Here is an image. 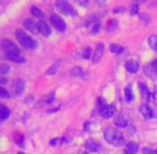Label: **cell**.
Masks as SVG:
<instances>
[{
  "label": "cell",
  "instance_id": "1",
  "mask_svg": "<svg viewBox=\"0 0 157 154\" xmlns=\"http://www.w3.org/2000/svg\"><path fill=\"white\" fill-rule=\"evenodd\" d=\"M104 137L110 144L114 147H121L124 144V135L120 129L108 127L104 132Z\"/></svg>",
  "mask_w": 157,
  "mask_h": 154
},
{
  "label": "cell",
  "instance_id": "2",
  "mask_svg": "<svg viewBox=\"0 0 157 154\" xmlns=\"http://www.w3.org/2000/svg\"><path fill=\"white\" fill-rule=\"evenodd\" d=\"M15 37H16L17 41L24 46V47L28 48V49H35L37 47V42L35 41L32 37L26 33L24 30L17 29L15 32Z\"/></svg>",
  "mask_w": 157,
  "mask_h": 154
},
{
  "label": "cell",
  "instance_id": "3",
  "mask_svg": "<svg viewBox=\"0 0 157 154\" xmlns=\"http://www.w3.org/2000/svg\"><path fill=\"white\" fill-rule=\"evenodd\" d=\"M56 8L58 9L59 12H61L64 15H68V16H76L77 15L74 6L68 2L63 1V0H59L56 2Z\"/></svg>",
  "mask_w": 157,
  "mask_h": 154
},
{
  "label": "cell",
  "instance_id": "4",
  "mask_svg": "<svg viewBox=\"0 0 157 154\" xmlns=\"http://www.w3.org/2000/svg\"><path fill=\"white\" fill-rule=\"evenodd\" d=\"M0 46H1V49L3 50L6 55L19 54V52H21V50H19V48L16 46V44L10 39L2 40L1 43H0Z\"/></svg>",
  "mask_w": 157,
  "mask_h": 154
},
{
  "label": "cell",
  "instance_id": "5",
  "mask_svg": "<svg viewBox=\"0 0 157 154\" xmlns=\"http://www.w3.org/2000/svg\"><path fill=\"white\" fill-rule=\"evenodd\" d=\"M26 89V81L23 78H17L13 81L12 85V94L15 96H19Z\"/></svg>",
  "mask_w": 157,
  "mask_h": 154
},
{
  "label": "cell",
  "instance_id": "6",
  "mask_svg": "<svg viewBox=\"0 0 157 154\" xmlns=\"http://www.w3.org/2000/svg\"><path fill=\"white\" fill-rule=\"evenodd\" d=\"M50 23H52V25L54 26L58 31H61V32L65 31L66 23L64 21V19L62 17H60L59 15L52 14V16H50Z\"/></svg>",
  "mask_w": 157,
  "mask_h": 154
},
{
  "label": "cell",
  "instance_id": "7",
  "mask_svg": "<svg viewBox=\"0 0 157 154\" xmlns=\"http://www.w3.org/2000/svg\"><path fill=\"white\" fill-rule=\"evenodd\" d=\"M104 52H105V45L103 43H98L96 45V47H95L93 56H92V62L93 63L99 62V60L103 58Z\"/></svg>",
  "mask_w": 157,
  "mask_h": 154
},
{
  "label": "cell",
  "instance_id": "8",
  "mask_svg": "<svg viewBox=\"0 0 157 154\" xmlns=\"http://www.w3.org/2000/svg\"><path fill=\"white\" fill-rule=\"evenodd\" d=\"M116 111H117V108L114 105H107V106H105L104 108H101V110H99V115L105 119H109L116 114Z\"/></svg>",
  "mask_w": 157,
  "mask_h": 154
},
{
  "label": "cell",
  "instance_id": "9",
  "mask_svg": "<svg viewBox=\"0 0 157 154\" xmlns=\"http://www.w3.org/2000/svg\"><path fill=\"white\" fill-rule=\"evenodd\" d=\"M139 110H140V113L142 114V116L144 117L145 120H150V119H152L154 117V110L149 104L141 105Z\"/></svg>",
  "mask_w": 157,
  "mask_h": 154
},
{
  "label": "cell",
  "instance_id": "10",
  "mask_svg": "<svg viewBox=\"0 0 157 154\" xmlns=\"http://www.w3.org/2000/svg\"><path fill=\"white\" fill-rule=\"evenodd\" d=\"M37 30L44 37H49L52 34V29H50V27L44 21H37Z\"/></svg>",
  "mask_w": 157,
  "mask_h": 154
},
{
  "label": "cell",
  "instance_id": "11",
  "mask_svg": "<svg viewBox=\"0 0 157 154\" xmlns=\"http://www.w3.org/2000/svg\"><path fill=\"white\" fill-rule=\"evenodd\" d=\"M24 27L25 29H27L28 31L32 32V33L36 34L39 33V30H37V23H35L32 18H27L24 21Z\"/></svg>",
  "mask_w": 157,
  "mask_h": 154
},
{
  "label": "cell",
  "instance_id": "12",
  "mask_svg": "<svg viewBox=\"0 0 157 154\" xmlns=\"http://www.w3.org/2000/svg\"><path fill=\"white\" fill-rule=\"evenodd\" d=\"M88 28L92 34H95L98 32L99 28H101V23L97 18H91L88 21Z\"/></svg>",
  "mask_w": 157,
  "mask_h": 154
},
{
  "label": "cell",
  "instance_id": "13",
  "mask_svg": "<svg viewBox=\"0 0 157 154\" xmlns=\"http://www.w3.org/2000/svg\"><path fill=\"white\" fill-rule=\"evenodd\" d=\"M125 69L129 73H136L139 70V63L136 60H128L125 63Z\"/></svg>",
  "mask_w": 157,
  "mask_h": 154
},
{
  "label": "cell",
  "instance_id": "14",
  "mask_svg": "<svg viewBox=\"0 0 157 154\" xmlns=\"http://www.w3.org/2000/svg\"><path fill=\"white\" fill-rule=\"evenodd\" d=\"M139 150V146L137 142L130 141L127 144V146L125 147L124 154H136Z\"/></svg>",
  "mask_w": 157,
  "mask_h": 154
},
{
  "label": "cell",
  "instance_id": "15",
  "mask_svg": "<svg viewBox=\"0 0 157 154\" xmlns=\"http://www.w3.org/2000/svg\"><path fill=\"white\" fill-rule=\"evenodd\" d=\"M11 115V109L6 107V105L0 103V121H4L10 117Z\"/></svg>",
  "mask_w": 157,
  "mask_h": 154
},
{
  "label": "cell",
  "instance_id": "16",
  "mask_svg": "<svg viewBox=\"0 0 157 154\" xmlns=\"http://www.w3.org/2000/svg\"><path fill=\"white\" fill-rule=\"evenodd\" d=\"M6 59L12 62L15 63H25L26 62V59L24 57H21L19 54H12V55H6Z\"/></svg>",
  "mask_w": 157,
  "mask_h": 154
},
{
  "label": "cell",
  "instance_id": "17",
  "mask_svg": "<svg viewBox=\"0 0 157 154\" xmlns=\"http://www.w3.org/2000/svg\"><path fill=\"white\" fill-rule=\"evenodd\" d=\"M85 147L88 151H90V152H97V151L99 150V144L93 141V140H88V141L86 142Z\"/></svg>",
  "mask_w": 157,
  "mask_h": 154
},
{
  "label": "cell",
  "instance_id": "18",
  "mask_svg": "<svg viewBox=\"0 0 157 154\" xmlns=\"http://www.w3.org/2000/svg\"><path fill=\"white\" fill-rule=\"evenodd\" d=\"M30 12H31V14L34 17H36V18H40V19L45 18V14L42 12L41 9H39L37 6H32L31 8H30Z\"/></svg>",
  "mask_w": 157,
  "mask_h": 154
},
{
  "label": "cell",
  "instance_id": "19",
  "mask_svg": "<svg viewBox=\"0 0 157 154\" xmlns=\"http://www.w3.org/2000/svg\"><path fill=\"white\" fill-rule=\"evenodd\" d=\"M114 123H116V125L119 127H125L126 125H127V120H126V118L123 115H120L116 118Z\"/></svg>",
  "mask_w": 157,
  "mask_h": 154
},
{
  "label": "cell",
  "instance_id": "20",
  "mask_svg": "<svg viewBox=\"0 0 157 154\" xmlns=\"http://www.w3.org/2000/svg\"><path fill=\"white\" fill-rule=\"evenodd\" d=\"M125 100L127 102H132L134 100V92H132V88L130 85L125 88Z\"/></svg>",
  "mask_w": 157,
  "mask_h": 154
},
{
  "label": "cell",
  "instance_id": "21",
  "mask_svg": "<svg viewBox=\"0 0 157 154\" xmlns=\"http://www.w3.org/2000/svg\"><path fill=\"white\" fill-rule=\"evenodd\" d=\"M110 52H111L112 54L120 55L124 52V47L121 45H118V44H111V45H110Z\"/></svg>",
  "mask_w": 157,
  "mask_h": 154
},
{
  "label": "cell",
  "instance_id": "22",
  "mask_svg": "<svg viewBox=\"0 0 157 154\" xmlns=\"http://www.w3.org/2000/svg\"><path fill=\"white\" fill-rule=\"evenodd\" d=\"M147 42H149L150 47L157 52V36H155V34H152V36H150Z\"/></svg>",
  "mask_w": 157,
  "mask_h": 154
},
{
  "label": "cell",
  "instance_id": "23",
  "mask_svg": "<svg viewBox=\"0 0 157 154\" xmlns=\"http://www.w3.org/2000/svg\"><path fill=\"white\" fill-rule=\"evenodd\" d=\"M139 90H140L141 94H142L143 98H149L150 96V92H149V89H147V86L143 83H139Z\"/></svg>",
  "mask_w": 157,
  "mask_h": 154
},
{
  "label": "cell",
  "instance_id": "24",
  "mask_svg": "<svg viewBox=\"0 0 157 154\" xmlns=\"http://www.w3.org/2000/svg\"><path fill=\"white\" fill-rule=\"evenodd\" d=\"M117 28H118V21H117L116 19H110L107 23V27H106L107 31L113 32L114 30H117Z\"/></svg>",
  "mask_w": 157,
  "mask_h": 154
},
{
  "label": "cell",
  "instance_id": "25",
  "mask_svg": "<svg viewBox=\"0 0 157 154\" xmlns=\"http://www.w3.org/2000/svg\"><path fill=\"white\" fill-rule=\"evenodd\" d=\"M14 140L21 148L25 147V136L24 135H21V134H16V137L14 138Z\"/></svg>",
  "mask_w": 157,
  "mask_h": 154
},
{
  "label": "cell",
  "instance_id": "26",
  "mask_svg": "<svg viewBox=\"0 0 157 154\" xmlns=\"http://www.w3.org/2000/svg\"><path fill=\"white\" fill-rule=\"evenodd\" d=\"M82 69H81L80 67H75L72 69V71H71V76L73 77H79L82 75Z\"/></svg>",
  "mask_w": 157,
  "mask_h": 154
},
{
  "label": "cell",
  "instance_id": "27",
  "mask_svg": "<svg viewBox=\"0 0 157 154\" xmlns=\"http://www.w3.org/2000/svg\"><path fill=\"white\" fill-rule=\"evenodd\" d=\"M59 63H60V62L58 61V62H56L54 65H52V67H49V70H47V71H46V74H47V75H54V74L58 71Z\"/></svg>",
  "mask_w": 157,
  "mask_h": 154
},
{
  "label": "cell",
  "instance_id": "28",
  "mask_svg": "<svg viewBox=\"0 0 157 154\" xmlns=\"http://www.w3.org/2000/svg\"><path fill=\"white\" fill-rule=\"evenodd\" d=\"M11 67L9 64H6V63H0V74H8L9 72H10Z\"/></svg>",
  "mask_w": 157,
  "mask_h": 154
},
{
  "label": "cell",
  "instance_id": "29",
  "mask_svg": "<svg viewBox=\"0 0 157 154\" xmlns=\"http://www.w3.org/2000/svg\"><path fill=\"white\" fill-rule=\"evenodd\" d=\"M10 93H9V91L6 89H4V88L0 87V98H10Z\"/></svg>",
  "mask_w": 157,
  "mask_h": 154
},
{
  "label": "cell",
  "instance_id": "30",
  "mask_svg": "<svg viewBox=\"0 0 157 154\" xmlns=\"http://www.w3.org/2000/svg\"><path fill=\"white\" fill-rule=\"evenodd\" d=\"M96 103H97V106H98L99 110H101V108H104L105 106H107V104H106V101L104 100V98H97Z\"/></svg>",
  "mask_w": 157,
  "mask_h": 154
},
{
  "label": "cell",
  "instance_id": "31",
  "mask_svg": "<svg viewBox=\"0 0 157 154\" xmlns=\"http://www.w3.org/2000/svg\"><path fill=\"white\" fill-rule=\"evenodd\" d=\"M91 54H92L91 47H87V48L85 49V52H83V55H82L83 59H89V58H90V56H91Z\"/></svg>",
  "mask_w": 157,
  "mask_h": 154
},
{
  "label": "cell",
  "instance_id": "32",
  "mask_svg": "<svg viewBox=\"0 0 157 154\" xmlns=\"http://www.w3.org/2000/svg\"><path fill=\"white\" fill-rule=\"evenodd\" d=\"M138 12H139V6L138 4H134V6H132V9H130V14L136 15Z\"/></svg>",
  "mask_w": 157,
  "mask_h": 154
},
{
  "label": "cell",
  "instance_id": "33",
  "mask_svg": "<svg viewBox=\"0 0 157 154\" xmlns=\"http://www.w3.org/2000/svg\"><path fill=\"white\" fill-rule=\"evenodd\" d=\"M8 83V78L4 76H0V85H4Z\"/></svg>",
  "mask_w": 157,
  "mask_h": 154
},
{
  "label": "cell",
  "instance_id": "34",
  "mask_svg": "<svg viewBox=\"0 0 157 154\" xmlns=\"http://www.w3.org/2000/svg\"><path fill=\"white\" fill-rule=\"evenodd\" d=\"M143 154H155V153H154V151L151 150V149L145 148V149H143Z\"/></svg>",
  "mask_w": 157,
  "mask_h": 154
},
{
  "label": "cell",
  "instance_id": "35",
  "mask_svg": "<svg viewBox=\"0 0 157 154\" xmlns=\"http://www.w3.org/2000/svg\"><path fill=\"white\" fill-rule=\"evenodd\" d=\"M59 141H60V139H59V138H55V139H52V140H50L49 144H52V146H55V144H57Z\"/></svg>",
  "mask_w": 157,
  "mask_h": 154
},
{
  "label": "cell",
  "instance_id": "36",
  "mask_svg": "<svg viewBox=\"0 0 157 154\" xmlns=\"http://www.w3.org/2000/svg\"><path fill=\"white\" fill-rule=\"evenodd\" d=\"M152 67H153V70L157 73V60H154L153 62H152Z\"/></svg>",
  "mask_w": 157,
  "mask_h": 154
},
{
  "label": "cell",
  "instance_id": "37",
  "mask_svg": "<svg viewBox=\"0 0 157 154\" xmlns=\"http://www.w3.org/2000/svg\"><path fill=\"white\" fill-rule=\"evenodd\" d=\"M60 109V107H56V108H52V109H48L47 113L48 114H52V113H56L57 110H59Z\"/></svg>",
  "mask_w": 157,
  "mask_h": 154
},
{
  "label": "cell",
  "instance_id": "38",
  "mask_svg": "<svg viewBox=\"0 0 157 154\" xmlns=\"http://www.w3.org/2000/svg\"><path fill=\"white\" fill-rule=\"evenodd\" d=\"M124 11V9H121V8H117L116 10H113V12H123Z\"/></svg>",
  "mask_w": 157,
  "mask_h": 154
},
{
  "label": "cell",
  "instance_id": "39",
  "mask_svg": "<svg viewBox=\"0 0 157 154\" xmlns=\"http://www.w3.org/2000/svg\"><path fill=\"white\" fill-rule=\"evenodd\" d=\"M77 3L81 4V6H83V4H88V3H89V1H77Z\"/></svg>",
  "mask_w": 157,
  "mask_h": 154
},
{
  "label": "cell",
  "instance_id": "40",
  "mask_svg": "<svg viewBox=\"0 0 157 154\" xmlns=\"http://www.w3.org/2000/svg\"><path fill=\"white\" fill-rule=\"evenodd\" d=\"M154 153H155V154H157V149H156V150H154Z\"/></svg>",
  "mask_w": 157,
  "mask_h": 154
},
{
  "label": "cell",
  "instance_id": "41",
  "mask_svg": "<svg viewBox=\"0 0 157 154\" xmlns=\"http://www.w3.org/2000/svg\"><path fill=\"white\" fill-rule=\"evenodd\" d=\"M17 154H25V153H24V152H18Z\"/></svg>",
  "mask_w": 157,
  "mask_h": 154
},
{
  "label": "cell",
  "instance_id": "42",
  "mask_svg": "<svg viewBox=\"0 0 157 154\" xmlns=\"http://www.w3.org/2000/svg\"><path fill=\"white\" fill-rule=\"evenodd\" d=\"M83 154H88V153H83Z\"/></svg>",
  "mask_w": 157,
  "mask_h": 154
}]
</instances>
